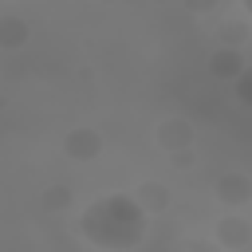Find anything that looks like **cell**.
<instances>
[{"instance_id": "1", "label": "cell", "mask_w": 252, "mask_h": 252, "mask_svg": "<svg viewBox=\"0 0 252 252\" xmlns=\"http://www.w3.org/2000/svg\"><path fill=\"white\" fill-rule=\"evenodd\" d=\"M79 228H83V236H87L94 248L126 252V248H134V244L146 236V213H142L130 197L110 193V197H98L94 205L83 209Z\"/></svg>"}, {"instance_id": "2", "label": "cell", "mask_w": 252, "mask_h": 252, "mask_svg": "<svg viewBox=\"0 0 252 252\" xmlns=\"http://www.w3.org/2000/svg\"><path fill=\"white\" fill-rule=\"evenodd\" d=\"M240 4H244V12H248V16H252V0H240Z\"/></svg>"}]
</instances>
